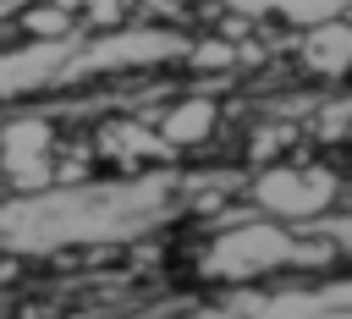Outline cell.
Here are the masks:
<instances>
[{"instance_id": "6da1fadb", "label": "cell", "mask_w": 352, "mask_h": 319, "mask_svg": "<svg viewBox=\"0 0 352 319\" xmlns=\"http://www.w3.org/2000/svg\"><path fill=\"white\" fill-rule=\"evenodd\" d=\"M253 204L275 220L308 226L336 204V176L330 170H308V165H264L253 176Z\"/></svg>"}, {"instance_id": "7a4b0ae2", "label": "cell", "mask_w": 352, "mask_h": 319, "mask_svg": "<svg viewBox=\"0 0 352 319\" xmlns=\"http://www.w3.org/2000/svg\"><path fill=\"white\" fill-rule=\"evenodd\" d=\"M297 60L314 72V77H346L352 72V22L346 16H324L302 33L297 44Z\"/></svg>"}, {"instance_id": "3957f363", "label": "cell", "mask_w": 352, "mask_h": 319, "mask_svg": "<svg viewBox=\"0 0 352 319\" xmlns=\"http://www.w3.org/2000/svg\"><path fill=\"white\" fill-rule=\"evenodd\" d=\"M214 121H220V104L214 99H204V94H187V99H176L165 116H160V138H165V148L176 154V148H198V143H209V132H214Z\"/></svg>"}, {"instance_id": "277c9868", "label": "cell", "mask_w": 352, "mask_h": 319, "mask_svg": "<svg viewBox=\"0 0 352 319\" xmlns=\"http://www.w3.org/2000/svg\"><path fill=\"white\" fill-rule=\"evenodd\" d=\"M72 16H77V6H66V0H33V6H22L16 28L33 44H66L72 38Z\"/></svg>"}, {"instance_id": "5b68a950", "label": "cell", "mask_w": 352, "mask_h": 319, "mask_svg": "<svg viewBox=\"0 0 352 319\" xmlns=\"http://www.w3.org/2000/svg\"><path fill=\"white\" fill-rule=\"evenodd\" d=\"M77 11H82L94 28H121V16H126V0H77Z\"/></svg>"}]
</instances>
